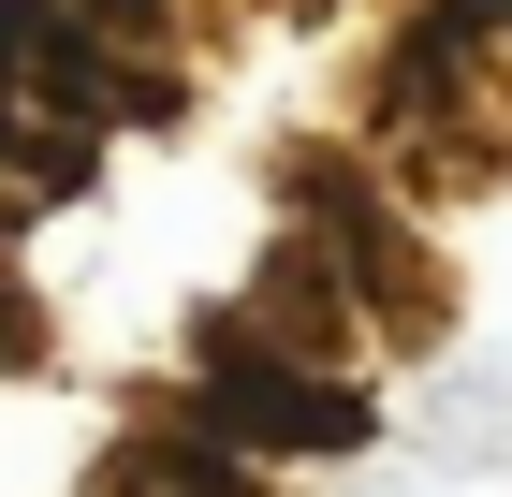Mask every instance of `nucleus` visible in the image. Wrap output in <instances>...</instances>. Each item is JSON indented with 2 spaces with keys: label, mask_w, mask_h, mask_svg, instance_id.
<instances>
[{
  "label": "nucleus",
  "mask_w": 512,
  "mask_h": 497,
  "mask_svg": "<svg viewBox=\"0 0 512 497\" xmlns=\"http://www.w3.org/2000/svg\"><path fill=\"white\" fill-rule=\"evenodd\" d=\"M483 15H498V30H512V0H483Z\"/></svg>",
  "instance_id": "nucleus-3"
},
{
  "label": "nucleus",
  "mask_w": 512,
  "mask_h": 497,
  "mask_svg": "<svg viewBox=\"0 0 512 497\" xmlns=\"http://www.w3.org/2000/svg\"><path fill=\"white\" fill-rule=\"evenodd\" d=\"M161 424H191L220 454H366L381 439V395H352L337 366L278 351L235 293L191 307V381H161Z\"/></svg>",
  "instance_id": "nucleus-1"
},
{
  "label": "nucleus",
  "mask_w": 512,
  "mask_h": 497,
  "mask_svg": "<svg viewBox=\"0 0 512 497\" xmlns=\"http://www.w3.org/2000/svg\"><path fill=\"white\" fill-rule=\"evenodd\" d=\"M88 497H264V468L191 439V424H147V439H118V454L88 468Z\"/></svg>",
  "instance_id": "nucleus-2"
}]
</instances>
